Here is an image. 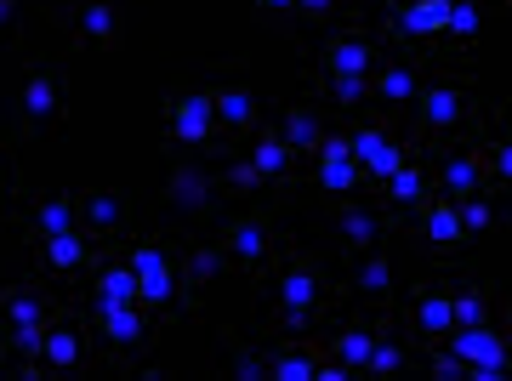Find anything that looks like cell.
Returning a JSON list of instances; mask_svg holds the SVG:
<instances>
[{
    "label": "cell",
    "instance_id": "6da1fadb",
    "mask_svg": "<svg viewBox=\"0 0 512 381\" xmlns=\"http://www.w3.org/2000/svg\"><path fill=\"white\" fill-rule=\"evenodd\" d=\"M330 308H336V279H330V268L308 251H291L279 262V279H274V319L285 330H308Z\"/></svg>",
    "mask_w": 512,
    "mask_h": 381
},
{
    "label": "cell",
    "instance_id": "7a4b0ae2",
    "mask_svg": "<svg viewBox=\"0 0 512 381\" xmlns=\"http://www.w3.org/2000/svg\"><path fill=\"white\" fill-rule=\"evenodd\" d=\"M18 114L29 131H46L63 120V74L57 63L46 57H29V69H23V86H18Z\"/></svg>",
    "mask_w": 512,
    "mask_h": 381
},
{
    "label": "cell",
    "instance_id": "3957f363",
    "mask_svg": "<svg viewBox=\"0 0 512 381\" xmlns=\"http://www.w3.org/2000/svg\"><path fill=\"white\" fill-rule=\"evenodd\" d=\"M126 262L137 268V302L143 308H171L177 279H183V262H171V251H165L160 239H137Z\"/></svg>",
    "mask_w": 512,
    "mask_h": 381
},
{
    "label": "cell",
    "instance_id": "277c9868",
    "mask_svg": "<svg viewBox=\"0 0 512 381\" xmlns=\"http://www.w3.org/2000/svg\"><path fill=\"white\" fill-rule=\"evenodd\" d=\"M217 256H228L239 273H262L268 262H274V222L262 217V211L234 217L228 228H222V239H217Z\"/></svg>",
    "mask_w": 512,
    "mask_h": 381
},
{
    "label": "cell",
    "instance_id": "5b68a950",
    "mask_svg": "<svg viewBox=\"0 0 512 381\" xmlns=\"http://www.w3.org/2000/svg\"><path fill=\"white\" fill-rule=\"evenodd\" d=\"M165 131L177 137V143L200 148L217 137V114H211V91L194 86V91H171L165 97Z\"/></svg>",
    "mask_w": 512,
    "mask_h": 381
},
{
    "label": "cell",
    "instance_id": "8992f818",
    "mask_svg": "<svg viewBox=\"0 0 512 381\" xmlns=\"http://www.w3.org/2000/svg\"><path fill=\"white\" fill-rule=\"evenodd\" d=\"M416 114H421V126H427V137H450V131H467L473 97H467L461 86L433 80V86H416Z\"/></svg>",
    "mask_w": 512,
    "mask_h": 381
},
{
    "label": "cell",
    "instance_id": "52a82bcc",
    "mask_svg": "<svg viewBox=\"0 0 512 381\" xmlns=\"http://www.w3.org/2000/svg\"><path fill=\"white\" fill-rule=\"evenodd\" d=\"M348 148H353V160L365 165V182H387L404 160H410V148L393 143L382 120H359V126L348 131Z\"/></svg>",
    "mask_w": 512,
    "mask_h": 381
},
{
    "label": "cell",
    "instance_id": "ba28073f",
    "mask_svg": "<svg viewBox=\"0 0 512 381\" xmlns=\"http://www.w3.org/2000/svg\"><path fill=\"white\" fill-rule=\"evenodd\" d=\"M444 23H450V0H393V40L404 46H439Z\"/></svg>",
    "mask_w": 512,
    "mask_h": 381
},
{
    "label": "cell",
    "instance_id": "9c48e42d",
    "mask_svg": "<svg viewBox=\"0 0 512 381\" xmlns=\"http://www.w3.org/2000/svg\"><path fill=\"white\" fill-rule=\"evenodd\" d=\"M444 347L461 359V370H467V364H501V370H512L507 336H501L490 319H478V325H456L450 336H444Z\"/></svg>",
    "mask_w": 512,
    "mask_h": 381
},
{
    "label": "cell",
    "instance_id": "30bf717a",
    "mask_svg": "<svg viewBox=\"0 0 512 381\" xmlns=\"http://www.w3.org/2000/svg\"><path fill=\"white\" fill-rule=\"evenodd\" d=\"M490 188V165H484V154L478 148H456V154H444L439 160V194L444 200H473V194H484Z\"/></svg>",
    "mask_w": 512,
    "mask_h": 381
},
{
    "label": "cell",
    "instance_id": "8fae6325",
    "mask_svg": "<svg viewBox=\"0 0 512 381\" xmlns=\"http://www.w3.org/2000/svg\"><path fill=\"white\" fill-rule=\"evenodd\" d=\"M92 325L103 330L120 353L148 342V308L143 302H92Z\"/></svg>",
    "mask_w": 512,
    "mask_h": 381
},
{
    "label": "cell",
    "instance_id": "7c38bea8",
    "mask_svg": "<svg viewBox=\"0 0 512 381\" xmlns=\"http://www.w3.org/2000/svg\"><path fill=\"white\" fill-rule=\"evenodd\" d=\"M313 160H319V171H313V177H319V188H325V194H353V188H365V165L353 160L348 137H325Z\"/></svg>",
    "mask_w": 512,
    "mask_h": 381
},
{
    "label": "cell",
    "instance_id": "4fadbf2b",
    "mask_svg": "<svg viewBox=\"0 0 512 381\" xmlns=\"http://www.w3.org/2000/svg\"><path fill=\"white\" fill-rule=\"evenodd\" d=\"M74 40L86 52H114L120 46V12H114V0H80L74 6Z\"/></svg>",
    "mask_w": 512,
    "mask_h": 381
},
{
    "label": "cell",
    "instance_id": "5bb4252c",
    "mask_svg": "<svg viewBox=\"0 0 512 381\" xmlns=\"http://www.w3.org/2000/svg\"><path fill=\"white\" fill-rule=\"evenodd\" d=\"M410 308H416L421 342H444L450 325H456V313H450V285H439V279H421L416 291H410Z\"/></svg>",
    "mask_w": 512,
    "mask_h": 381
},
{
    "label": "cell",
    "instance_id": "9a60e30c",
    "mask_svg": "<svg viewBox=\"0 0 512 381\" xmlns=\"http://www.w3.org/2000/svg\"><path fill=\"white\" fill-rule=\"evenodd\" d=\"M370 69H376V46L365 40L359 23L325 40V74H370Z\"/></svg>",
    "mask_w": 512,
    "mask_h": 381
},
{
    "label": "cell",
    "instance_id": "2e32d148",
    "mask_svg": "<svg viewBox=\"0 0 512 381\" xmlns=\"http://www.w3.org/2000/svg\"><path fill=\"white\" fill-rule=\"evenodd\" d=\"M211 114H217V131H228V137H245V131L256 126V97H251V86H239V80L217 86V91H211Z\"/></svg>",
    "mask_w": 512,
    "mask_h": 381
},
{
    "label": "cell",
    "instance_id": "e0dca14e",
    "mask_svg": "<svg viewBox=\"0 0 512 381\" xmlns=\"http://www.w3.org/2000/svg\"><path fill=\"white\" fill-rule=\"evenodd\" d=\"M416 217H421V234L433 239V245H461L467 239V222H461V205L456 200H444V194H433V200H421L416 205Z\"/></svg>",
    "mask_w": 512,
    "mask_h": 381
},
{
    "label": "cell",
    "instance_id": "ac0fdd59",
    "mask_svg": "<svg viewBox=\"0 0 512 381\" xmlns=\"http://www.w3.org/2000/svg\"><path fill=\"white\" fill-rule=\"evenodd\" d=\"M40 262L52 273H80V268H92L97 262V245L80 228H69V234H52V239H40Z\"/></svg>",
    "mask_w": 512,
    "mask_h": 381
},
{
    "label": "cell",
    "instance_id": "d6986e66",
    "mask_svg": "<svg viewBox=\"0 0 512 381\" xmlns=\"http://www.w3.org/2000/svg\"><path fill=\"white\" fill-rule=\"evenodd\" d=\"M74 211L92 222V234H120V228H126V217H131L126 194H114V188H92V194H80V200H74Z\"/></svg>",
    "mask_w": 512,
    "mask_h": 381
},
{
    "label": "cell",
    "instance_id": "ffe728a7",
    "mask_svg": "<svg viewBox=\"0 0 512 381\" xmlns=\"http://www.w3.org/2000/svg\"><path fill=\"white\" fill-rule=\"evenodd\" d=\"M330 228L342 234L348 256H365L370 245L382 239V222H376V211H359V205H336V211H330Z\"/></svg>",
    "mask_w": 512,
    "mask_h": 381
},
{
    "label": "cell",
    "instance_id": "44dd1931",
    "mask_svg": "<svg viewBox=\"0 0 512 381\" xmlns=\"http://www.w3.org/2000/svg\"><path fill=\"white\" fill-rule=\"evenodd\" d=\"M370 347H376V330H370V325H348V330H336V336L319 347V359H336V364H348L353 376H365Z\"/></svg>",
    "mask_w": 512,
    "mask_h": 381
},
{
    "label": "cell",
    "instance_id": "7402d4cb",
    "mask_svg": "<svg viewBox=\"0 0 512 381\" xmlns=\"http://www.w3.org/2000/svg\"><path fill=\"white\" fill-rule=\"evenodd\" d=\"M279 137L296 148V160H302V154H319V143H325V120H319V109L296 103V109H285V120H279Z\"/></svg>",
    "mask_w": 512,
    "mask_h": 381
},
{
    "label": "cell",
    "instance_id": "603a6c76",
    "mask_svg": "<svg viewBox=\"0 0 512 381\" xmlns=\"http://www.w3.org/2000/svg\"><path fill=\"white\" fill-rule=\"evenodd\" d=\"M251 165H256L268 182H285V177L296 171V148L279 137V126H268L262 137H256V148H251Z\"/></svg>",
    "mask_w": 512,
    "mask_h": 381
},
{
    "label": "cell",
    "instance_id": "cb8c5ba5",
    "mask_svg": "<svg viewBox=\"0 0 512 381\" xmlns=\"http://www.w3.org/2000/svg\"><path fill=\"white\" fill-rule=\"evenodd\" d=\"M80 359H86V342H80V330H74V325H46L40 364H46V370H74Z\"/></svg>",
    "mask_w": 512,
    "mask_h": 381
},
{
    "label": "cell",
    "instance_id": "d4e9b609",
    "mask_svg": "<svg viewBox=\"0 0 512 381\" xmlns=\"http://www.w3.org/2000/svg\"><path fill=\"white\" fill-rule=\"evenodd\" d=\"M268 376L274 381H319V347H279L268 353Z\"/></svg>",
    "mask_w": 512,
    "mask_h": 381
},
{
    "label": "cell",
    "instance_id": "484cf974",
    "mask_svg": "<svg viewBox=\"0 0 512 381\" xmlns=\"http://www.w3.org/2000/svg\"><path fill=\"white\" fill-rule=\"evenodd\" d=\"M40 319H52V302L40 291H0V330L40 325Z\"/></svg>",
    "mask_w": 512,
    "mask_h": 381
},
{
    "label": "cell",
    "instance_id": "4316f807",
    "mask_svg": "<svg viewBox=\"0 0 512 381\" xmlns=\"http://www.w3.org/2000/svg\"><path fill=\"white\" fill-rule=\"evenodd\" d=\"M382 188H387V200H393V205H410V211H416L421 200H433V188H427V171L416 165V154H410V160H404L399 171L382 182Z\"/></svg>",
    "mask_w": 512,
    "mask_h": 381
},
{
    "label": "cell",
    "instance_id": "83f0119b",
    "mask_svg": "<svg viewBox=\"0 0 512 381\" xmlns=\"http://www.w3.org/2000/svg\"><path fill=\"white\" fill-rule=\"evenodd\" d=\"M416 69H404V63H387V69H370V97H382V103H410L416 97Z\"/></svg>",
    "mask_w": 512,
    "mask_h": 381
},
{
    "label": "cell",
    "instance_id": "f1b7e54d",
    "mask_svg": "<svg viewBox=\"0 0 512 381\" xmlns=\"http://www.w3.org/2000/svg\"><path fill=\"white\" fill-rule=\"evenodd\" d=\"M74 222H80V211H74V200H46L29 211V228H35V239H52V234H69Z\"/></svg>",
    "mask_w": 512,
    "mask_h": 381
},
{
    "label": "cell",
    "instance_id": "f546056e",
    "mask_svg": "<svg viewBox=\"0 0 512 381\" xmlns=\"http://www.w3.org/2000/svg\"><path fill=\"white\" fill-rule=\"evenodd\" d=\"M97 302H137V268L131 262H109L97 273Z\"/></svg>",
    "mask_w": 512,
    "mask_h": 381
},
{
    "label": "cell",
    "instance_id": "4dcf8cb0",
    "mask_svg": "<svg viewBox=\"0 0 512 381\" xmlns=\"http://www.w3.org/2000/svg\"><path fill=\"white\" fill-rule=\"evenodd\" d=\"M444 40H450V46H473V40H478V0H450Z\"/></svg>",
    "mask_w": 512,
    "mask_h": 381
},
{
    "label": "cell",
    "instance_id": "1f68e13d",
    "mask_svg": "<svg viewBox=\"0 0 512 381\" xmlns=\"http://www.w3.org/2000/svg\"><path fill=\"white\" fill-rule=\"evenodd\" d=\"M450 313H456V325H478V319H490V296L478 291V285L473 291H456V285H450Z\"/></svg>",
    "mask_w": 512,
    "mask_h": 381
},
{
    "label": "cell",
    "instance_id": "d6a6232c",
    "mask_svg": "<svg viewBox=\"0 0 512 381\" xmlns=\"http://www.w3.org/2000/svg\"><path fill=\"white\" fill-rule=\"evenodd\" d=\"M404 364H410V353L399 342H382L376 336V347H370V359H365V376H399Z\"/></svg>",
    "mask_w": 512,
    "mask_h": 381
},
{
    "label": "cell",
    "instance_id": "836d02e7",
    "mask_svg": "<svg viewBox=\"0 0 512 381\" xmlns=\"http://www.w3.org/2000/svg\"><path fill=\"white\" fill-rule=\"evenodd\" d=\"M478 154H484V165H490V182L512 188V137H490Z\"/></svg>",
    "mask_w": 512,
    "mask_h": 381
},
{
    "label": "cell",
    "instance_id": "e575fe53",
    "mask_svg": "<svg viewBox=\"0 0 512 381\" xmlns=\"http://www.w3.org/2000/svg\"><path fill=\"white\" fill-rule=\"evenodd\" d=\"M461 222H467V234H484L495 222V205H490V188L484 194H473V200H461Z\"/></svg>",
    "mask_w": 512,
    "mask_h": 381
},
{
    "label": "cell",
    "instance_id": "d590c367",
    "mask_svg": "<svg viewBox=\"0 0 512 381\" xmlns=\"http://www.w3.org/2000/svg\"><path fill=\"white\" fill-rule=\"evenodd\" d=\"M262 171H256L251 160H239V165H228V188H234V194H256V188H262Z\"/></svg>",
    "mask_w": 512,
    "mask_h": 381
},
{
    "label": "cell",
    "instance_id": "8d00e7d4",
    "mask_svg": "<svg viewBox=\"0 0 512 381\" xmlns=\"http://www.w3.org/2000/svg\"><path fill=\"white\" fill-rule=\"evenodd\" d=\"M359 291H387V256H365V268H359Z\"/></svg>",
    "mask_w": 512,
    "mask_h": 381
},
{
    "label": "cell",
    "instance_id": "74e56055",
    "mask_svg": "<svg viewBox=\"0 0 512 381\" xmlns=\"http://www.w3.org/2000/svg\"><path fill=\"white\" fill-rule=\"evenodd\" d=\"M330 6H336V0H296V12H302V18H325Z\"/></svg>",
    "mask_w": 512,
    "mask_h": 381
},
{
    "label": "cell",
    "instance_id": "f35d334b",
    "mask_svg": "<svg viewBox=\"0 0 512 381\" xmlns=\"http://www.w3.org/2000/svg\"><path fill=\"white\" fill-rule=\"evenodd\" d=\"M256 12H296V0H251Z\"/></svg>",
    "mask_w": 512,
    "mask_h": 381
},
{
    "label": "cell",
    "instance_id": "ab89813d",
    "mask_svg": "<svg viewBox=\"0 0 512 381\" xmlns=\"http://www.w3.org/2000/svg\"><path fill=\"white\" fill-rule=\"evenodd\" d=\"M501 137H512V103L501 109Z\"/></svg>",
    "mask_w": 512,
    "mask_h": 381
},
{
    "label": "cell",
    "instance_id": "60d3db41",
    "mask_svg": "<svg viewBox=\"0 0 512 381\" xmlns=\"http://www.w3.org/2000/svg\"><path fill=\"white\" fill-rule=\"evenodd\" d=\"M12 12H18V0H0V23L12 18Z\"/></svg>",
    "mask_w": 512,
    "mask_h": 381
},
{
    "label": "cell",
    "instance_id": "b9f144b4",
    "mask_svg": "<svg viewBox=\"0 0 512 381\" xmlns=\"http://www.w3.org/2000/svg\"><path fill=\"white\" fill-rule=\"evenodd\" d=\"M501 194H507V205H501V217H507V222H512V188H501Z\"/></svg>",
    "mask_w": 512,
    "mask_h": 381
},
{
    "label": "cell",
    "instance_id": "7bdbcfd3",
    "mask_svg": "<svg viewBox=\"0 0 512 381\" xmlns=\"http://www.w3.org/2000/svg\"><path fill=\"white\" fill-rule=\"evenodd\" d=\"M478 6H512V0H478Z\"/></svg>",
    "mask_w": 512,
    "mask_h": 381
},
{
    "label": "cell",
    "instance_id": "ee69618b",
    "mask_svg": "<svg viewBox=\"0 0 512 381\" xmlns=\"http://www.w3.org/2000/svg\"><path fill=\"white\" fill-rule=\"evenodd\" d=\"M0 182H6V154H0Z\"/></svg>",
    "mask_w": 512,
    "mask_h": 381
},
{
    "label": "cell",
    "instance_id": "f6af8a7d",
    "mask_svg": "<svg viewBox=\"0 0 512 381\" xmlns=\"http://www.w3.org/2000/svg\"><path fill=\"white\" fill-rule=\"evenodd\" d=\"M507 359H512V336H507Z\"/></svg>",
    "mask_w": 512,
    "mask_h": 381
}]
</instances>
